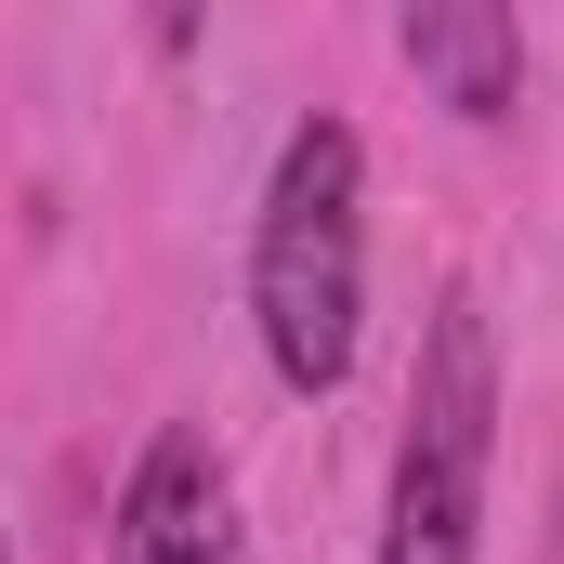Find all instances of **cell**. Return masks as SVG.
<instances>
[{
	"mask_svg": "<svg viewBox=\"0 0 564 564\" xmlns=\"http://www.w3.org/2000/svg\"><path fill=\"white\" fill-rule=\"evenodd\" d=\"M250 328L289 394H341L368 341V144L355 119H302L263 171L250 224Z\"/></svg>",
	"mask_w": 564,
	"mask_h": 564,
	"instance_id": "6da1fadb",
	"label": "cell"
},
{
	"mask_svg": "<svg viewBox=\"0 0 564 564\" xmlns=\"http://www.w3.org/2000/svg\"><path fill=\"white\" fill-rule=\"evenodd\" d=\"M486 473H499V328H486L473 276H446L421 315V368H408L381 564H486Z\"/></svg>",
	"mask_w": 564,
	"mask_h": 564,
	"instance_id": "7a4b0ae2",
	"label": "cell"
},
{
	"mask_svg": "<svg viewBox=\"0 0 564 564\" xmlns=\"http://www.w3.org/2000/svg\"><path fill=\"white\" fill-rule=\"evenodd\" d=\"M106 564H237V499H224V459H210V433H184V421H171V433L132 459Z\"/></svg>",
	"mask_w": 564,
	"mask_h": 564,
	"instance_id": "3957f363",
	"label": "cell"
},
{
	"mask_svg": "<svg viewBox=\"0 0 564 564\" xmlns=\"http://www.w3.org/2000/svg\"><path fill=\"white\" fill-rule=\"evenodd\" d=\"M394 53H408V79H421L433 106H459L473 132L525 106V26L499 0H408L394 13Z\"/></svg>",
	"mask_w": 564,
	"mask_h": 564,
	"instance_id": "277c9868",
	"label": "cell"
},
{
	"mask_svg": "<svg viewBox=\"0 0 564 564\" xmlns=\"http://www.w3.org/2000/svg\"><path fill=\"white\" fill-rule=\"evenodd\" d=\"M0 564H13V552H0Z\"/></svg>",
	"mask_w": 564,
	"mask_h": 564,
	"instance_id": "5b68a950",
	"label": "cell"
}]
</instances>
